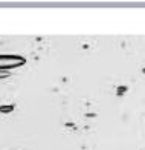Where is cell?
<instances>
[{
    "mask_svg": "<svg viewBox=\"0 0 145 150\" xmlns=\"http://www.w3.org/2000/svg\"><path fill=\"white\" fill-rule=\"evenodd\" d=\"M25 63V58L17 55H0V69H14Z\"/></svg>",
    "mask_w": 145,
    "mask_h": 150,
    "instance_id": "6da1fadb",
    "label": "cell"
}]
</instances>
